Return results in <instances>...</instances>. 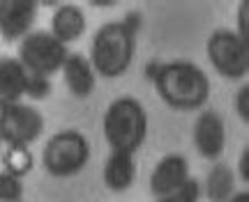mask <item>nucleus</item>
Masks as SVG:
<instances>
[{
	"label": "nucleus",
	"instance_id": "412c9836",
	"mask_svg": "<svg viewBox=\"0 0 249 202\" xmlns=\"http://www.w3.org/2000/svg\"><path fill=\"white\" fill-rule=\"evenodd\" d=\"M247 18H249V2H240L238 7V28L233 30L235 35L240 37L242 42L249 46V26H247Z\"/></svg>",
	"mask_w": 249,
	"mask_h": 202
},
{
	"label": "nucleus",
	"instance_id": "4be33fe9",
	"mask_svg": "<svg viewBox=\"0 0 249 202\" xmlns=\"http://www.w3.org/2000/svg\"><path fill=\"white\" fill-rule=\"evenodd\" d=\"M238 177L245 184H249V145H245V150L240 152V158H238Z\"/></svg>",
	"mask_w": 249,
	"mask_h": 202
},
{
	"label": "nucleus",
	"instance_id": "393cba45",
	"mask_svg": "<svg viewBox=\"0 0 249 202\" xmlns=\"http://www.w3.org/2000/svg\"><path fill=\"white\" fill-rule=\"evenodd\" d=\"M21 202H23V200H21Z\"/></svg>",
	"mask_w": 249,
	"mask_h": 202
},
{
	"label": "nucleus",
	"instance_id": "2eb2a0df",
	"mask_svg": "<svg viewBox=\"0 0 249 202\" xmlns=\"http://www.w3.org/2000/svg\"><path fill=\"white\" fill-rule=\"evenodd\" d=\"M235 172L229 163L214 161V166L210 168V172L205 177V184L201 188V195L208 198V202H226L235 193Z\"/></svg>",
	"mask_w": 249,
	"mask_h": 202
},
{
	"label": "nucleus",
	"instance_id": "6ab92c4d",
	"mask_svg": "<svg viewBox=\"0 0 249 202\" xmlns=\"http://www.w3.org/2000/svg\"><path fill=\"white\" fill-rule=\"evenodd\" d=\"M198 200H201V184L192 177V179L180 188L178 193L166 195V198H160V200H155V202H198Z\"/></svg>",
	"mask_w": 249,
	"mask_h": 202
},
{
	"label": "nucleus",
	"instance_id": "1a4fd4ad",
	"mask_svg": "<svg viewBox=\"0 0 249 202\" xmlns=\"http://www.w3.org/2000/svg\"><path fill=\"white\" fill-rule=\"evenodd\" d=\"M192 179L189 175V161H187L185 154H164V156L157 161V166L152 168L150 172V193L155 195V200L160 198H166V195L178 193L180 188Z\"/></svg>",
	"mask_w": 249,
	"mask_h": 202
},
{
	"label": "nucleus",
	"instance_id": "dca6fc26",
	"mask_svg": "<svg viewBox=\"0 0 249 202\" xmlns=\"http://www.w3.org/2000/svg\"><path fill=\"white\" fill-rule=\"evenodd\" d=\"M0 163H2V172L23 179L35 168V154L26 145H5V150L0 152Z\"/></svg>",
	"mask_w": 249,
	"mask_h": 202
},
{
	"label": "nucleus",
	"instance_id": "0eeeda50",
	"mask_svg": "<svg viewBox=\"0 0 249 202\" xmlns=\"http://www.w3.org/2000/svg\"><path fill=\"white\" fill-rule=\"evenodd\" d=\"M46 120L33 104H9L0 108V142L2 145H26L30 147L44 133Z\"/></svg>",
	"mask_w": 249,
	"mask_h": 202
},
{
	"label": "nucleus",
	"instance_id": "4468645a",
	"mask_svg": "<svg viewBox=\"0 0 249 202\" xmlns=\"http://www.w3.org/2000/svg\"><path fill=\"white\" fill-rule=\"evenodd\" d=\"M28 71L12 55H0V108L23 101Z\"/></svg>",
	"mask_w": 249,
	"mask_h": 202
},
{
	"label": "nucleus",
	"instance_id": "f03ea898",
	"mask_svg": "<svg viewBox=\"0 0 249 202\" xmlns=\"http://www.w3.org/2000/svg\"><path fill=\"white\" fill-rule=\"evenodd\" d=\"M136 18L139 14H129L123 21H108L92 37L88 60L92 69L102 78H120L132 67L136 55Z\"/></svg>",
	"mask_w": 249,
	"mask_h": 202
},
{
	"label": "nucleus",
	"instance_id": "39448f33",
	"mask_svg": "<svg viewBox=\"0 0 249 202\" xmlns=\"http://www.w3.org/2000/svg\"><path fill=\"white\" fill-rule=\"evenodd\" d=\"M67 46L60 44L49 30H33L28 32L17 48V60L28 74L46 76L51 78L53 74L62 69V62L67 60Z\"/></svg>",
	"mask_w": 249,
	"mask_h": 202
},
{
	"label": "nucleus",
	"instance_id": "f8f14e48",
	"mask_svg": "<svg viewBox=\"0 0 249 202\" xmlns=\"http://www.w3.org/2000/svg\"><path fill=\"white\" fill-rule=\"evenodd\" d=\"M88 30V18H86V12L74 5V2H65V5H58L51 16V28L49 32L60 42V44H74L79 42L81 37L86 35Z\"/></svg>",
	"mask_w": 249,
	"mask_h": 202
},
{
	"label": "nucleus",
	"instance_id": "7ed1b4c3",
	"mask_svg": "<svg viewBox=\"0 0 249 202\" xmlns=\"http://www.w3.org/2000/svg\"><path fill=\"white\" fill-rule=\"evenodd\" d=\"M148 110L136 97H118L107 106L102 133L111 152L136 154L148 138Z\"/></svg>",
	"mask_w": 249,
	"mask_h": 202
},
{
	"label": "nucleus",
	"instance_id": "aec40b11",
	"mask_svg": "<svg viewBox=\"0 0 249 202\" xmlns=\"http://www.w3.org/2000/svg\"><path fill=\"white\" fill-rule=\"evenodd\" d=\"M235 113L242 122H249V83L240 85V90L235 92Z\"/></svg>",
	"mask_w": 249,
	"mask_h": 202
},
{
	"label": "nucleus",
	"instance_id": "6e6552de",
	"mask_svg": "<svg viewBox=\"0 0 249 202\" xmlns=\"http://www.w3.org/2000/svg\"><path fill=\"white\" fill-rule=\"evenodd\" d=\"M194 147L208 161H219L226 152V122L217 110L205 108L194 122Z\"/></svg>",
	"mask_w": 249,
	"mask_h": 202
},
{
	"label": "nucleus",
	"instance_id": "f257e3e1",
	"mask_svg": "<svg viewBox=\"0 0 249 202\" xmlns=\"http://www.w3.org/2000/svg\"><path fill=\"white\" fill-rule=\"evenodd\" d=\"M145 76L150 80L157 94L171 110L189 113L198 110L210 99V78L196 62L189 60H166L148 62Z\"/></svg>",
	"mask_w": 249,
	"mask_h": 202
},
{
	"label": "nucleus",
	"instance_id": "20e7f679",
	"mask_svg": "<svg viewBox=\"0 0 249 202\" xmlns=\"http://www.w3.org/2000/svg\"><path fill=\"white\" fill-rule=\"evenodd\" d=\"M90 140L79 129H62L46 140L42 150V166L55 179L76 177L90 161Z\"/></svg>",
	"mask_w": 249,
	"mask_h": 202
},
{
	"label": "nucleus",
	"instance_id": "f3484780",
	"mask_svg": "<svg viewBox=\"0 0 249 202\" xmlns=\"http://www.w3.org/2000/svg\"><path fill=\"white\" fill-rule=\"evenodd\" d=\"M23 179L9 175V172H0V202H21L23 200Z\"/></svg>",
	"mask_w": 249,
	"mask_h": 202
},
{
	"label": "nucleus",
	"instance_id": "423d86ee",
	"mask_svg": "<svg viewBox=\"0 0 249 202\" xmlns=\"http://www.w3.org/2000/svg\"><path fill=\"white\" fill-rule=\"evenodd\" d=\"M208 62L222 78L242 80L249 74V46L229 28H217L205 42Z\"/></svg>",
	"mask_w": 249,
	"mask_h": 202
},
{
	"label": "nucleus",
	"instance_id": "9b49d317",
	"mask_svg": "<svg viewBox=\"0 0 249 202\" xmlns=\"http://www.w3.org/2000/svg\"><path fill=\"white\" fill-rule=\"evenodd\" d=\"M62 83L76 99H88L97 88V74L90 64L88 55L83 53H70L62 62Z\"/></svg>",
	"mask_w": 249,
	"mask_h": 202
},
{
	"label": "nucleus",
	"instance_id": "b1692460",
	"mask_svg": "<svg viewBox=\"0 0 249 202\" xmlns=\"http://www.w3.org/2000/svg\"><path fill=\"white\" fill-rule=\"evenodd\" d=\"M0 152H2V142H0Z\"/></svg>",
	"mask_w": 249,
	"mask_h": 202
},
{
	"label": "nucleus",
	"instance_id": "5701e85b",
	"mask_svg": "<svg viewBox=\"0 0 249 202\" xmlns=\"http://www.w3.org/2000/svg\"><path fill=\"white\" fill-rule=\"evenodd\" d=\"M226 202H249V188H245V191H235Z\"/></svg>",
	"mask_w": 249,
	"mask_h": 202
},
{
	"label": "nucleus",
	"instance_id": "9d476101",
	"mask_svg": "<svg viewBox=\"0 0 249 202\" xmlns=\"http://www.w3.org/2000/svg\"><path fill=\"white\" fill-rule=\"evenodd\" d=\"M39 2L35 0H0V37L5 42H21L33 32Z\"/></svg>",
	"mask_w": 249,
	"mask_h": 202
},
{
	"label": "nucleus",
	"instance_id": "ddd939ff",
	"mask_svg": "<svg viewBox=\"0 0 249 202\" xmlns=\"http://www.w3.org/2000/svg\"><path fill=\"white\" fill-rule=\"evenodd\" d=\"M136 175H139V166L134 154L127 152H111L104 161L102 168V179L111 193H124L136 184Z\"/></svg>",
	"mask_w": 249,
	"mask_h": 202
},
{
	"label": "nucleus",
	"instance_id": "a211bd4d",
	"mask_svg": "<svg viewBox=\"0 0 249 202\" xmlns=\"http://www.w3.org/2000/svg\"><path fill=\"white\" fill-rule=\"evenodd\" d=\"M51 94V78L46 76H35V74H28V83H26V97L28 99H46Z\"/></svg>",
	"mask_w": 249,
	"mask_h": 202
}]
</instances>
